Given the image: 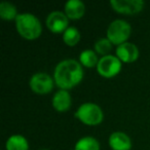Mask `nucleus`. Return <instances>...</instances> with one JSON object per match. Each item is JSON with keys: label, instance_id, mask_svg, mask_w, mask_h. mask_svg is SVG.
Here are the masks:
<instances>
[{"label": "nucleus", "instance_id": "1", "mask_svg": "<svg viewBox=\"0 0 150 150\" xmlns=\"http://www.w3.org/2000/svg\"><path fill=\"white\" fill-rule=\"evenodd\" d=\"M83 78V69L79 62L72 59L61 61L54 70V80L60 90L68 91L74 88Z\"/></svg>", "mask_w": 150, "mask_h": 150}, {"label": "nucleus", "instance_id": "2", "mask_svg": "<svg viewBox=\"0 0 150 150\" xmlns=\"http://www.w3.org/2000/svg\"><path fill=\"white\" fill-rule=\"evenodd\" d=\"M16 29L22 37L27 40L37 39L42 33L39 19L30 13H19L16 19Z\"/></svg>", "mask_w": 150, "mask_h": 150}, {"label": "nucleus", "instance_id": "3", "mask_svg": "<svg viewBox=\"0 0 150 150\" xmlns=\"http://www.w3.org/2000/svg\"><path fill=\"white\" fill-rule=\"evenodd\" d=\"M75 117L86 125H98L104 119V113L101 107L95 103H83L75 112Z\"/></svg>", "mask_w": 150, "mask_h": 150}, {"label": "nucleus", "instance_id": "4", "mask_svg": "<svg viewBox=\"0 0 150 150\" xmlns=\"http://www.w3.org/2000/svg\"><path fill=\"white\" fill-rule=\"evenodd\" d=\"M131 34L132 27L125 20H114L107 28V38L113 45L118 46L125 42H127Z\"/></svg>", "mask_w": 150, "mask_h": 150}, {"label": "nucleus", "instance_id": "5", "mask_svg": "<svg viewBox=\"0 0 150 150\" xmlns=\"http://www.w3.org/2000/svg\"><path fill=\"white\" fill-rule=\"evenodd\" d=\"M121 61L116 56L108 54L100 58L97 65V72L105 78H112L116 76L121 70Z\"/></svg>", "mask_w": 150, "mask_h": 150}, {"label": "nucleus", "instance_id": "6", "mask_svg": "<svg viewBox=\"0 0 150 150\" xmlns=\"http://www.w3.org/2000/svg\"><path fill=\"white\" fill-rule=\"evenodd\" d=\"M30 88L32 92L38 95L50 94L54 86V77L50 76L45 72H37L33 74L29 81Z\"/></svg>", "mask_w": 150, "mask_h": 150}, {"label": "nucleus", "instance_id": "7", "mask_svg": "<svg viewBox=\"0 0 150 150\" xmlns=\"http://www.w3.org/2000/svg\"><path fill=\"white\" fill-rule=\"evenodd\" d=\"M110 5L118 13L123 15H137L144 8L143 0H111Z\"/></svg>", "mask_w": 150, "mask_h": 150}, {"label": "nucleus", "instance_id": "8", "mask_svg": "<svg viewBox=\"0 0 150 150\" xmlns=\"http://www.w3.org/2000/svg\"><path fill=\"white\" fill-rule=\"evenodd\" d=\"M45 25L47 29L52 33H64L69 28V19L65 13L56 11L47 16L45 20Z\"/></svg>", "mask_w": 150, "mask_h": 150}, {"label": "nucleus", "instance_id": "9", "mask_svg": "<svg viewBox=\"0 0 150 150\" xmlns=\"http://www.w3.org/2000/svg\"><path fill=\"white\" fill-rule=\"evenodd\" d=\"M115 54L121 63H133L139 58V48L132 42H125L117 46Z\"/></svg>", "mask_w": 150, "mask_h": 150}, {"label": "nucleus", "instance_id": "10", "mask_svg": "<svg viewBox=\"0 0 150 150\" xmlns=\"http://www.w3.org/2000/svg\"><path fill=\"white\" fill-rule=\"evenodd\" d=\"M109 146L112 150H131L132 140L123 132H114L109 137Z\"/></svg>", "mask_w": 150, "mask_h": 150}, {"label": "nucleus", "instance_id": "11", "mask_svg": "<svg viewBox=\"0 0 150 150\" xmlns=\"http://www.w3.org/2000/svg\"><path fill=\"white\" fill-rule=\"evenodd\" d=\"M52 104L54 109L58 112H65L70 109L71 104H72L71 95L69 94L68 91L59 90L58 92L54 93V97H52Z\"/></svg>", "mask_w": 150, "mask_h": 150}, {"label": "nucleus", "instance_id": "12", "mask_svg": "<svg viewBox=\"0 0 150 150\" xmlns=\"http://www.w3.org/2000/svg\"><path fill=\"white\" fill-rule=\"evenodd\" d=\"M64 11L69 20H79L84 16L86 5L80 0H69L65 4Z\"/></svg>", "mask_w": 150, "mask_h": 150}, {"label": "nucleus", "instance_id": "13", "mask_svg": "<svg viewBox=\"0 0 150 150\" xmlns=\"http://www.w3.org/2000/svg\"><path fill=\"white\" fill-rule=\"evenodd\" d=\"M6 150H28L29 143L27 139L22 135H13L7 139L5 143Z\"/></svg>", "mask_w": 150, "mask_h": 150}, {"label": "nucleus", "instance_id": "14", "mask_svg": "<svg viewBox=\"0 0 150 150\" xmlns=\"http://www.w3.org/2000/svg\"><path fill=\"white\" fill-rule=\"evenodd\" d=\"M99 60L100 59L98 58V54L92 50H84L79 54V63L86 68L97 67Z\"/></svg>", "mask_w": 150, "mask_h": 150}, {"label": "nucleus", "instance_id": "15", "mask_svg": "<svg viewBox=\"0 0 150 150\" xmlns=\"http://www.w3.org/2000/svg\"><path fill=\"white\" fill-rule=\"evenodd\" d=\"M74 150H100V143L96 138L86 136L76 142Z\"/></svg>", "mask_w": 150, "mask_h": 150}, {"label": "nucleus", "instance_id": "16", "mask_svg": "<svg viewBox=\"0 0 150 150\" xmlns=\"http://www.w3.org/2000/svg\"><path fill=\"white\" fill-rule=\"evenodd\" d=\"M19 16L18 13V9L16 5L13 3L7 2V1H3L0 3V18L4 21H13V20L17 19Z\"/></svg>", "mask_w": 150, "mask_h": 150}, {"label": "nucleus", "instance_id": "17", "mask_svg": "<svg viewBox=\"0 0 150 150\" xmlns=\"http://www.w3.org/2000/svg\"><path fill=\"white\" fill-rule=\"evenodd\" d=\"M80 32L77 28L69 27L66 31L63 33V41L68 46H74L79 42L80 40Z\"/></svg>", "mask_w": 150, "mask_h": 150}, {"label": "nucleus", "instance_id": "18", "mask_svg": "<svg viewBox=\"0 0 150 150\" xmlns=\"http://www.w3.org/2000/svg\"><path fill=\"white\" fill-rule=\"evenodd\" d=\"M112 46L113 44L111 43V41L108 39L107 37H103L98 39L96 42H95V52L98 54H101V56L105 57L108 56L109 52L112 50Z\"/></svg>", "mask_w": 150, "mask_h": 150}, {"label": "nucleus", "instance_id": "19", "mask_svg": "<svg viewBox=\"0 0 150 150\" xmlns=\"http://www.w3.org/2000/svg\"><path fill=\"white\" fill-rule=\"evenodd\" d=\"M41 150H47V149H41Z\"/></svg>", "mask_w": 150, "mask_h": 150}]
</instances>
